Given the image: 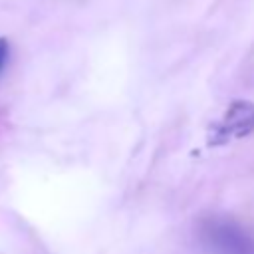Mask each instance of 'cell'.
I'll return each mask as SVG.
<instances>
[{
  "label": "cell",
  "mask_w": 254,
  "mask_h": 254,
  "mask_svg": "<svg viewBox=\"0 0 254 254\" xmlns=\"http://www.w3.org/2000/svg\"><path fill=\"white\" fill-rule=\"evenodd\" d=\"M198 244L206 254H254V236L230 218L212 216L198 226Z\"/></svg>",
  "instance_id": "6da1fadb"
},
{
  "label": "cell",
  "mask_w": 254,
  "mask_h": 254,
  "mask_svg": "<svg viewBox=\"0 0 254 254\" xmlns=\"http://www.w3.org/2000/svg\"><path fill=\"white\" fill-rule=\"evenodd\" d=\"M254 131V103L250 101H234L226 109L224 117L212 127V143L220 145L228 139L246 137Z\"/></svg>",
  "instance_id": "7a4b0ae2"
},
{
  "label": "cell",
  "mask_w": 254,
  "mask_h": 254,
  "mask_svg": "<svg viewBox=\"0 0 254 254\" xmlns=\"http://www.w3.org/2000/svg\"><path fill=\"white\" fill-rule=\"evenodd\" d=\"M8 60H10V44H8V40L0 38V75L4 73Z\"/></svg>",
  "instance_id": "3957f363"
}]
</instances>
